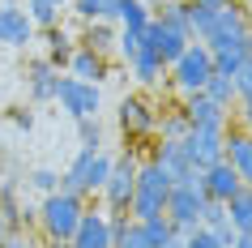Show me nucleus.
<instances>
[{
    "label": "nucleus",
    "mask_w": 252,
    "mask_h": 248,
    "mask_svg": "<svg viewBox=\"0 0 252 248\" xmlns=\"http://www.w3.org/2000/svg\"><path fill=\"white\" fill-rule=\"evenodd\" d=\"M222 158L239 171L244 188H252V137L248 129H226V142H222Z\"/></svg>",
    "instance_id": "obj_18"
},
{
    "label": "nucleus",
    "mask_w": 252,
    "mask_h": 248,
    "mask_svg": "<svg viewBox=\"0 0 252 248\" xmlns=\"http://www.w3.org/2000/svg\"><path fill=\"white\" fill-rule=\"evenodd\" d=\"M188 35H180V30H171V26H162L158 17H154V22H150L146 30H141V52H150V56H158L162 65L171 69L175 60H180V56H184V47H188Z\"/></svg>",
    "instance_id": "obj_9"
},
{
    "label": "nucleus",
    "mask_w": 252,
    "mask_h": 248,
    "mask_svg": "<svg viewBox=\"0 0 252 248\" xmlns=\"http://www.w3.org/2000/svg\"><path fill=\"white\" fill-rule=\"evenodd\" d=\"M248 137H252V124H248Z\"/></svg>",
    "instance_id": "obj_45"
},
{
    "label": "nucleus",
    "mask_w": 252,
    "mask_h": 248,
    "mask_svg": "<svg viewBox=\"0 0 252 248\" xmlns=\"http://www.w3.org/2000/svg\"><path fill=\"white\" fill-rule=\"evenodd\" d=\"M111 163H116V158L107 154L103 145H81L77 158L60 171V188H64V193H73V197H94V193H103L107 176H111Z\"/></svg>",
    "instance_id": "obj_1"
},
{
    "label": "nucleus",
    "mask_w": 252,
    "mask_h": 248,
    "mask_svg": "<svg viewBox=\"0 0 252 248\" xmlns=\"http://www.w3.org/2000/svg\"><path fill=\"white\" fill-rule=\"evenodd\" d=\"M150 163H158V171H162L171 184H188L192 176H197L180 142H158V145H154V158H150Z\"/></svg>",
    "instance_id": "obj_17"
},
{
    "label": "nucleus",
    "mask_w": 252,
    "mask_h": 248,
    "mask_svg": "<svg viewBox=\"0 0 252 248\" xmlns=\"http://www.w3.org/2000/svg\"><path fill=\"white\" fill-rule=\"evenodd\" d=\"M43 39H47V56H43V60H47L56 73H60V69H68V60H73V52H77V47H73V39H68L60 26L43 30Z\"/></svg>",
    "instance_id": "obj_22"
},
{
    "label": "nucleus",
    "mask_w": 252,
    "mask_h": 248,
    "mask_svg": "<svg viewBox=\"0 0 252 248\" xmlns=\"http://www.w3.org/2000/svg\"><path fill=\"white\" fill-rule=\"evenodd\" d=\"M34 43V22L17 4H0V47H30Z\"/></svg>",
    "instance_id": "obj_15"
},
{
    "label": "nucleus",
    "mask_w": 252,
    "mask_h": 248,
    "mask_svg": "<svg viewBox=\"0 0 252 248\" xmlns=\"http://www.w3.org/2000/svg\"><path fill=\"white\" fill-rule=\"evenodd\" d=\"M73 0H26V13L34 22V30H52L60 26V13H64Z\"/></svg>",
    "instance_id": "obj_24"
},
{
    "label": "nucleus",
    "mask_w": 252,
    "mask_h": 248,
    "mask_svg": "<svg viewBox=\"0 0 252 248\" xmlns=\"http://www.w3.org/2000/svg\"><path fill=\"white\" fill-rule=\"evenodd\" d=\"M154 133H162V142H184V133H188L184 111H167V116H158V129H154Z\"/></svg>",
    "instance_id": "obj_29"
},
{
    "label": "nucleus",
    "mask_w": 252,
    "mask_h": 248,
    "mask_svg": "<svg viewBox=\"0 0 252 248\" xmlns=\"http://www.w3.org/2000/svg\"><path fill=\"white\" fill-rule=\"evenodd\" d=\"M226 222H231L235 235H252V188H239L226 201Z\"/></svg>",
    "instance_id": "obj_21"
},
{
    "label": "nucleus",
    "mask_w": 252,
    "mask_h": 248,
    "mask_svg": "<svg viewBox=\"0 0 252 248\" xmlns=\"http://www.w3.org/2000/svg\"><path fill=\"white\" fill-rule=\"evenodd\" d=\"M235 90H239V99H244V94H252V56L235 69Z\"/></svg>",
    "instance_id": "obj_37"
},
{
    "label": "nucleus",
    "mask_w": 252,
    "mask_h": 248,
    "mask_svg": "<svg viewBox=\"0 0 252 248\" xmlns=\"http://www.w3.org/2000/svg\"><path fill=\"white\" fill-rule=\"evenodd\" d=\"M201 176V171H197ZM192 176L188 184H171V197H167V222L175 227V235L184 240L188 231L201 227V206H205V193H201V180Z\"/></svg>",
    "instance_id": "obj_5"
},
{
    "label": "nucleus",
    "mask_w": 252,
    "mask_h": 248,
    "mask_svg": "<svg viewBox=\"0 0 252 248\" xmlns=\"http://www.w3.org/2000/svg\"><path fill=\"white\" fill-rule=\"evenodd\" d=\"M201 180V193H205V201H231V197L239 193V188H244V180H239V171L231 167V163H226V158H218V163H214V167H205L197 176Z\"/></svg>",
    "instance_id": "obj_12"
},
{
    "label": "nucleus",
    "mask_w": 252,
    "mask_h": 248,
    "mask_svg": "<svg viewBox=\"0 0 252 248\" xmlns=\"http://www.w3.org/2000/svg\"><path fill=\"white\" fill-rule=\"evenodd\" d=\"M231 248H252V235H235V244Z\"/></svg>",
    "instance_id": "obj_41"
},
{
    "label": "nucleus",
    "mask_w": 252,
    "mask_h": 248,
    "mask_svg": "<svg viewBox=\"0 0 252 248\" xmlns=\"http://www.w3.org/2000/svg\"><path fill=\"white\" fill-rule=\"evenodd\" d=\"M167 73H171V86H175L180 94H201V90H205V81L214 77V56H210V47L188 43L184 56H180Z\"/></svg>",
    "instance_id": "obj_7"
},
{
    "label": "nucleus",
    "mask_w": 252,
    "mask_h": 248,
    "mask_svg": "<svg viewBox=\"0 0 252 248\" xmlns=\"http://www.w3.org/2000/svg\"><path fill=\"white\" fill-rule=\"evenodd\" d=\"M116 30L120 26H111V22H86V39H81V47L107 56L111 47H116Z\"/></svg>",
    "instance_id": "obj_26"
},
{
    "label": "nucleus",
    "mask_w": 252,
    "mask_h": 248,
    "mask_svg": "<svg viewBox=\"0 0 252 248\" xmlns=\"http://www.w3.org/2000/svg\"><path fill=\"white\" fill-rule=\"evenodd\" d=\"M128 73H133L137 86H158L162 73H167V65H162L158 56H150V52H137L133 60H128Z\"/></svg>",
    "instance_id": "obj_25"
},
{
    "label": "nucleus",
    "mask_w": 252,
    "mask_h": 248,
    "mask_svg": "<svg viewBox=\"0 0 252 248\" xmlns=\"http://www.w3.org/2000/svg\"><path fill=\"white\" fill-rule=\"evenodd\" d=\"M222 142H226V129H188L180 145H184L192 171H205L222 158Z\"/></svg>",
    "instance_id": "obj_10"
},
{
    "label": "nucleus",
    "mask_w": 252,
    "mask_h": 248,
    "mask_svg": "<svg viewBox=\"0 0 252 248\" xmlns=\"http://www.w3.org/2000/svg\"><path fill=\"white\" fill-rule=\"evenodd\" d=\"M201 227H210V231L231 227V222H226V206H222V201H205V206H201Z\"/></svg>",
    "instance_id": "obj_33"
},
{
    "label": "nucleus",
    "mask_w": 252,
    "mask_h": 248,
    "mask_svg": "<svg viewBox=\"0 0 252 248\" xmlns=\"http://www.w3.org/2000/svg\"><path fill=\"white\" fill-rule=\"evenodd\" d=\"M81 214H86V197H73L64 188H56V193L43 197V206H39V227H43L47 240L68 244L73 231H77V222H81Z\"/></svg>",
    "instance_id": "obj_3"
},
{
    "label": "nucleus",
    "mask_w": 252,
    "mask_h": 248,
    "mask_svg": "<svg viewBox=\"0 0 252 248\" xmlns=\"http://www.w3.org/2000/svg\"><path fill=\"white\" fill-rule=\"evenodd\" d=\"M141 227H146V240H150V248H162V244H167V240L175 235V227L167 222V214H162V218H150V222H141Z\"/></svg>",
    "instance_id": "obj_31"
},
{
    "label": "nucleus",
    "mask_w": 252,
    "mask_h": 248,
    "mask_svg": "<svg viewBox=\"0 0 252 248\" xmlns=\"http://www.w3.org/2000/svg\"><path fill=\"white\" fill-rule=\"evenodd\" d=\"M116 52H120V60L128 65V60L141 52V35H137V30H116Z\"/></svg>",
    "instance_id": "obj_32"
},
{
    "label": "nucleus",
    "mask_w": 252,
    "mask_h": 248,
    "mask_svg": "<svg viewBox=\"0 0 252 248\" xmlns=\"http://www.w3.org/2000/svg\"><path fill=\"white\" fill-rule=\"evenodd\" d=\"M77 137H81V145H103V129H98V116H94V120H77Z\"/></svg>",
    "instance_id": "obj_36"
},
{
    "label": "nucleus",
    "mask_w": 252,
    "mask_h": 248,
    "mask_svg": "<svg viewBox=\"0 0 252 248\" xmlns=\"http://www.w3.org/2000/svg\"><path fill=\"white\" fill-rule=\"evenodd\" d=\"M248 39H252V17H248L244 4L231 0L222 9H214V26L201 39V47H210V56H214V52H226V47H239V43H248Z\"/></svg>",
    "instance_id": "obj_4"
},
{
    "label": "nucleus",
    "mask_w": 252,
    "mask_h": 248,
    "mask_svg": "<svg viewBox=\"0 0 252 248\" xmlns=\"http://www.w3.org/2000/svg\"><path fill=\"white\" fill-rule=\"evenodd\" d=\"M26 184L34 188V193L47 197V193H56V188H60V171H52V167H34V171L26 176Z\"/></svg>",
    "instance_id": "obj_30"
},
{
    "label": "nucleus",
    "mask_w": 252,
    "mask_h": 248,
    "mask_svg": "<svg viewBox=\"0 0 252 248\" xmlns=\"http://www.w3.org/2000/svg\"><path fill=\"white\" fill-rule=\"evenodd\" d=\"M239 120H244V129L252 124V94H244V99H239Z\"/></svg>",
    "instance_id": "obj_39"
},
{
    "label": "nucleus",
    "mask_w": 252,
    "mask_h": 248,
    "mask_svg": "<svg viewBox=\"0 0 252 248\" xmlns=\"http://www.w3.org/2000/svg\"><path fill=\"white\" fill-rule=\"evenodd\" d=\"M184 248H226V244L210 231V227H197V231H188V235H184Z\"/></svg>",
    "instance_id": "obj_35"
},
{
    "label": "nucleus",
    "mask_w": 252,
    "mask_h": 248,
    "mask_svg": "<svg viewBox=\"0 0 252 248\" xmlns=\"http://www.w3.org/2000/svg\"><path fill=\"white\" fill-rule=\"evenodd\" d=\"M111 235H116V248H150L146 227L133 222L128 214H111Z\"/></svg>",
    "instance_id": "obj_23"
},
{
    "label": "nucleus",
    "mask_w": 252,
    "mask_h": 248,
    "mask_svg": "<svg viewBox=\"0 0 252 248\" xmlns=\"http://www.w3.org/2000/svg\"><path fill=\"white\" fill-rule=\"evenodd\" d=\"M103 22H111V26H120V30H141L154 22V9H150L146 0H107V13H103Z\"/></svg>",
    "instance_id": "obj_16"
},
{
    "label": "nucleus",
    "mask_w": 252,
    "mask_h": 248,
    "mask_svg": "<svg viewBox=\"0 0 252 248\" xmlns=\"http://www.w3.org/2000/svg\"><path fill=\"white\" fill-rule=\"evenodd\" d=\"M68 248H116V235H111V214L107 210H86L77 222V231L68 240Z\"/></svg>",
    "instance_id": "obj_11"
},
{
    "label": "nucleus",
    "mask_w": 252,
    "mask_h": 248,
    "mask_svg": "<svg viewBox=\"0 0 252 248\" xmlns=\"http://www.w3.org/2000/svg\"><path fill=\"white\" fill-rule=\"evenodd\" d=\"M146 4H150V9H158V4H162V0H146Z\"/></svg>",
    "instance_id": "obj_43"
},
{
    "label": "nucleus",
    "mask_w": 252,
    "mask_h": 248,
    "mask_svg": "<svg viewBox=\"0 0 252 248\" xmlns=\"http://www.w3.org/2000/svg\"><path fill=\"white\" fill-rule=\"evenodd\" d=\"M0 248H34V244H30V235H26V231H17V227H9V231L0 235Z\"/></svg>",
    "instance_id": "obj_38"
},
{
    "label": "nucleus",
    "mask_w": 252,
    "mask_h": 248,
    "mask_svg": "<svg viewBox=\"0 0 252 248\" xmlns=\"http://www.w3.org/2000/svg\"><path fill=\"white\" fill-rule=\"evenodd\" d=\"M120 129L133 133V137H146V133L158 129V111H154L141 94H124V99H120Z\"/></svg>",
    "instance_id": "obj_14"
},
{
    "label": "nucleus",
    "mask_w": 252,
    "mask_h": 248,
    "mask_svg": "<svg viewBox=\"0 0 252 248\" xmlns=\"http://www.w3.org/2000/svg\"><path fill=\"white\" fill-rule=\"evenodd\" d=\"M133 188H137V158L133 154H120L116 163H111L107 184H103L107 214H128V206H133Z\"/></svg>",
    "instance_id": "obj_8"
},
{
    "label": "nucleus",
    "mask_w": 252,
    "mask_h": 248,
    "mask_svg": "<svg viewBox=\"0 0 252 248\" xmlns=\"http://www.w3.org/2000/svg\"><path fill=\"white\" fill-rule=\"evenodd\" d=\"M180 111H184L188 129H231V111L218 107L214 99H205V94H184Z\"/></svg>",
    "instance_id": "obj_13"
},
{
    "label": "nucleus",
    "mask_w": 252,
    "mask_h": 248,
    "mask_svg": "<svg viewBox=\"0 0 252 248\" xmlns=\"http://www.w3.org/2000/svg\"><path fill=\"white\" fill-rule=\"evenodd\" d=\"M154 17H158L162 26H171V30H180V35H188V4L184 0H162L158 9H154ZM192 39V35H188Z\"/></svg>",
    "instance_id": "obj_28"
},
{
    "label": "nucleus",
    "mask_w": 252,
    "mask_h": 248,
    "mask_svg": "<svg viewBox=\"0 0 252 248\" xmlns=\"http://www.w3.org/2000/svg\"><path fill=\"white\" fill-rule=\"evenodd\" d=\"M64 73H68V77H77V81H94V86H98V81L107 77V56L90 52V47H77Z\"/></svg>",
    "instance_id": "obj_19"
},
{
    "label": "nucleus",
    "mask_w": 252,
    "mask_h": 248,
    "mask_svg": "<svg viewBox=\"0 0 252 248\" xmlns=\"http://www.w3.org/2000/svg\"><path fill=\"white\" fill-rule=\"evenodd\" d=\"M167 197H171V180L158 171V163H137V188H133V206L128 218L133 222H150L167 214Z\"/></svg>",
    "instance_id": "obj_2"
},
{
    "label": "nucleus",
    "mask_w": 252,
    "mask_h": 248,
    "mask_svg": "<svg viewBox=\"0 0 252 248\" xmlns=\"http://www.w3.org/2000/svg\"><path fill=\"white\" fill-rule=\"evenodd\" d=\"M56 77H60V73H56L47 60H34V65H30V73H26L30 99H34V103H56Z\"/></svg>",
    "instance_id": "obj_20"
},
{
    "label": "nucleus",
    "mask_w": 252,
    "mask_h": 248,
    "mask_svg": "<svg viewBox=\"0 0 252 248\" xmlns=\"http://www.w3.org/2000/svg\"><path fill=\"white\" fill-rule=\"evenodd\" d=\"M162 248H184V240H180V235H171V240H167Z\"/></svg>",
    "instance_id": "obj_42"
},
{
    "label": "nucleus",
    "mask_w": 252,
    "mask_h": 248,
    "mask_svg": "<svg viewBox=\"0 0 252 248\" xmlns=\"http://www.w3.org/2000/svg\"><path fill=\"white\" fill-rule=\"evenodd\" d=\"M56 103L68 120H94L103 111V90L94 81H77V77H56Z\"/></svg>",
    "instance_id": "obj_6"
},
{
    "label": "nucleus",
    "mask_w": 252,
    "mask_h": 248,
    "mask_svg": "<svg viewBox=\"0 0 252 248\" xmlns=\"http://www.w3.org/2000/svg\"><path fill=\"white\" fill-rule=\"evenodd\" d=\"M205 99H214V103L218 107H226V111H231V107L239 103V90H235V77H226V73H214L210 81H205Z\"/></svg>",
    "instance_id": "obj_27"
},
{
    "label": "nucleus",
    "mask_w": 252,
    "mask_h": 248,
    "mask_svg": "<svg viewBox=\"0 0 252 248\" xmlns=\"http://www.w3.org/2000/svg\"><path fill=\"white\" fill-rule=\"evenodd\" d=\"M68 9H73V13L81 17V22H103V13H107V0H73Z\"/></svg>",
    "instance_id": "obj_34"
},
{
    "label": "nucleus",
    "mask_w": 252,
    "mask_h": 248,
    "mask_svg": "<svg viewBox=\"0 0 252 248\" xmlns=\"http://www.w3.org/2000/svg\"><path fill=\"white\" fill-rule=\"evenodd\" d=\"M184 4H205V9H222V4H231V0H184Z\"/></svg>",
    "instance_id": "obj_40"
},
{
    "label": "nucleus",
    "mask_w": 252,
    "mask_h": 248,
    "mask_svg": "<svg viewBox=\"0 0 252 248\" xmlns=\"http://www.w3.org/2000/svg\"><path fill=\"white\" fill-rule=\"evenodd\" d=\"M4 231H9V227H4V218H0V235H4Z\"/></svg>",
    "instance_id": "obj_44"
}]
</instances>
